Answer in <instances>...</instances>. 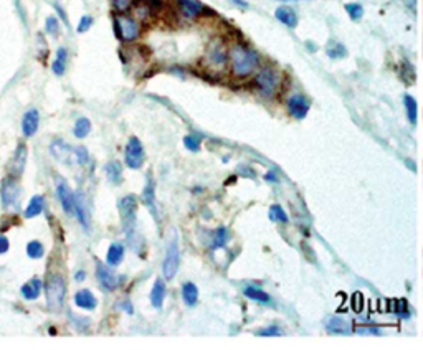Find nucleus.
I'll return each instance as SVG.
<instances>
[{
    "label": "nucleus",
    "instance_id": "11",
    "mask_svg": "<svg viewBox=\"0 0 423 350\" xmlns=\"http://www.w3.org/2000/svg\"><path fill=\"white\" fill-rule=\"evenodd\" d=\"M96 277H98V283L106 291H114L121 284V277L110 266H106L102 263L96 264Z\"/></svg>",
    "mask_w": 423,
    "mask_h": 350
},
{
    "label": "nucleus",
    "instance_id": "26",
    "mask_svg": "<svg viewBox=\"0 0 423 350\" xmlns=\"http://www.w3.org/2000/svg\"><path fill=\"white\" fill-rule=\"evenodd\" d=\"M45 208V198L42 195H35L31 197L30 203L27 206V210H25V217L27 218H33L37 215H40Z\"/></svg>",
    "mask_w": 423,
    "mask_h": 350
},
{
    "label": "nucleus",
    "instance_id": "13",
    "mask_svg": "<svg viewBox=\"0 0 423 350\" xmlns=\"http://www.w3.org/2000/svg\"><path fill=\"white\" fill-rule=\"evenodd\" d=\"M288 113L296 119H304L309 113V101L303 94H293L288 99Z\"/></svg>",
    "mask_w": 423,
    "mask_h": 350
},
{
    "label": "nucleus",
    "instance_id": "21",
    "mask_svg": "<svg viewBox=\"0 0 423 350\" xmlns=\"http://www.w3.org/2000/svg\"><path fill=\"white\" fill-rule=\"evenodd\" d=\"M274 15H276L278 20L281 23H285L286 27L296 28L298 15H296V12H294L293 9H290V7H279V9H276V12H274Z\"/></svg>",
    "mask_w": 423,
    "mask_h": 350
},
{
    "label": "nucleus",
    "instance_id": "38",
    "mask_svg": "<svg viewBox=\"0 0 423 350\" xmlns=\"http://www.w3.org/2000/svg\"><path fill=\"white\" fill-rule=\"evenodd\" d=\"M75 159H76V162H78V164L86 165L88 160H89V154H88V151H86V147H83V146L75 147Z\"/></svg>",
    "mask_w": 423,
    "mask_h": 350
},
{
    "label": "nucleus",
    "instance_id": "8",
    "mask_svg": "<svg viewBox=\"0 0 423 350\" xmlns=\"http://www.w3.org/2000/svg\"><path fill=\"white\" fill-rule=\"evenodd\" d=\"M179 263H181V256H179V244L175 239H172L167 246V251H165V258H164V264H162V271L165 279H174L177 271H179Z\"/></svg>",
    "mask_w": 423,
    "mask_h": 350
},
{
    "label": "nucleus",
    "instance_id": "35",
    "mask_svg": "<svg viewBox=\"0 0 423 350\" xmlns=\"http://www.w3.org/2000/svg\"><path fill=\"white\" fill-rule=\"evenodd\" d=\"M270 218L273 222H281V223H288V215L283 212L279 205H273L270 208Z\"/></svg>",
    "mask_w": 423,
    "mask_h": 350
},
{
    "label": "nucleus",
    "instance_id": "37",
    "mask_svg": "<svg viewBox=\"0 0 423 350\" xmlns=\"http://www.w3.org/2000/svg\"><path fill=\"white\" fill-rule=\"evenodd\" d=\"M45 30H47L48 35H56L60 30V23L56 20L55 17H47V20H45Z\"/></svg>",
    "mask_w": 423,
    "mask_h": 350
},
{
    "label": "nucleus",
    "instance_id": "6",
    "mask_svg": "<svg viewBox=\"0 0 423 350\" xmlns=\"http://www.w3.org/2000/svg\"><path fill=\"white\" fill-rule=\"evenodd\" d=\"M114 27H116L118 37L126 43L136 42L140 35L139 22L134 20L129 15H116V18H114Z\"/></svg>",
    "mask_w": 423,
    "mask_h": 350
},
{
    "label": "nucleus",
    "instance_id": "23",
    "mask_svg": "<svg viewBox=\"0 0 423 350\" xmlns=\"http://www.w3.org/2000/svg\"><path fill=\"white\" fill-rule=\"evenodd\" d=\"M143 202L146 203L147 208L151 210V213L157 218V206H156V195H154V180H147V184L144 187L143 192Z\"/></svg>",
    "mask_w": 423,
    "mask_h": 350
},
{
    "label": "nucleus",
    "instance_id": "32",
    "mask_svg": "<svg viewBox=\"0 0 423 350\" xmlns=\"http://www.w3.org/2000/svg\"><path fill=\"white\" fill-rule=\"evenodd\" d=\"M403 102H405L408 121L412 122V124H416V101L410 94H407L405 98H403Z\"/></svg>",
    "mask_w": 423,
    "mask_h": 350
},
{
    "label": "nucleus",
    "instance_id": "39",
    "mask_svg": "<svg viewBox=\"0 0 423 350\" xmlns=\"http://www.w3.org/2000/svg\"><path fill=\"white\" fill-rule=\"evenodd\" d=\"M336 47H329L328 48V55L331 58H344L345 56V48H344V45L341 43H334Z\"/></svg>",
    "mask_w": 423,
    "mask_h": 350
},
{
    "label": "nucleus",
    "instance_id": "34",
    "mask_svg": "<svg viewBox=\"0 0 423 350\" xmlns=\"http://www.w3.org/2000/svg\"><path fill=\"white\" fill-rule=\"evenodd\" d=\"M345 10H347L349 17L354 22H359L364 17V7H362L361 4H347V5H345Z\"/></svg>",
    "mask_w": 423,
    "mask_h": 350
},
{
    "label": "nucleus",
    "instance_id": "41",
    "mask_svg": "<svg viewBox=\"0 0 423 350\" xmlns=\"http://www.w3.org/2000/svg\"><path fill=\"white\" fill-rule=\"evenodd\" d=\"M143 4L147 7L149 12H156V10H161L164 7V2L162 0H143Z\"/></svg>",
    "mask_w": 423,
    "mask_h": 350
},
{
    "label": "nucleus",
    "instance_id": "19",
    "mask_svg": "<svg viewBox=\"0 0 423 350\" xmlns=\"http://www.w3.org/2000/svg\"><path fill=\"white\" fill-rule=\"evenodd\" d=\"M165 293H167V289H165V283L162 279H156V283H154V286L151 289V304L156 309L162 307V302L165 299Z\"/></svg>",
    "mask_w": 423,
    "mask_h": 350
},
{
    "label": "nucleus",
    "instance_id": "14",
    "mask_svg": "<svg viewBox=\"0 0 423 350\" xmlns=\"http://www.w3.org/2000/svg\"><path fill=\"white\" fill-rule=\"evenodd\" d=\"M40 127V114L37 109H28L22 118V134L25 137H33Z\"/></svg>",
    "mask_w": 423,
    "mask_h": 350
},
{
    "label": "nucleus",
    "instance_id": "28",
    "mask_svg": "<svg viewBox=\"0 0 423 350\" xmlns=\"http://www.w3.org/2000/svg\"><path fill=\"white\" fill-rule=\"evenodd\" d=\"M89 132H91V121H89L88 118H80V119H76L75 127H73L75 137L85 139V137H88Z\"/></svg>",
    "mask_w": 423,
    "mask_h": 350
},
{
    "label": "nucleus",
    "instance_id": "45",
    "mask_svg": "<svg viewBox=\"0 0 423 350\" xmlns=\"http://www.w3.org/2000/svg\"><path fill=\"white\" fill-rule=\"evenodd\" d=\"M375 334V335H379V329H359V334Z\"/></svg>",
    "mask_w": 423,
    "mask_h": 350
},
{
    "label": "nucleus",
    "instance_id": "24",
    "mask_svg": "<svg viewBox=\"0 0 423 350\" xmlns=\"http://www.w3.org/2000/svg\"><path fill=\"white\" fill-rule=\"evenodd\" d=\"M123 258H124V246L121 243H113L106 255L108 264H110L111 268L118 266V264H121V261H123Z\"/></svg>",
    "mask_w": 423,
    "mask_h": 350
},
{
    "label": "nucleus",
    "instance_id": "9",
    "mask_svg": "<svg viewBox=\"0 0 423 350\" xmlns=\"http://www.w3.org/2000/svg\"><path fill=\"white\" fill-rule=\"evenodd\" d=\"M56 197H58L63 210L66 212V215H73L75 213V193L69 189L68 182L60 175H56Z\"/></svg>",
    "mask_w": 423,
    "mask_h": 350
},
{
    "label": "nucleus",
    "instance_id": "17",
    "mask_svg": "<svg viewBox=\"0 0 423 350\" xmlns=\"http://www.w3.org/2000/svg\"><path fill=\"white\" fill-rule=\"evenodd\" d=\"M75 304L80 309L93 310V309H96V306H98V301H96L94 294L89 289H81L75 294Z\"/></svg>",
    "mask_w": 423,
    "mask_h": 350
},
{
    "label": "nucleus",
    "instance_id": "31",
    "mask_svg": "<svg viewBox=\"0 0 423 350\" xmlns=\"http://www.w3.org/2000/svg\"><path fill=\"white\" fill-rule=\"evenodd\" d=\"M27 255L28 258L31 259H40L43 255H45V248H43V244L40 241H37V239H33V241H30L27 244Z\"/></svg>",
    "mask_w": 423,
    "mask_h": 350
},
{
    "label": "nucleus",
    "instance_id": "16",
    "mask_svg": "<svg viewBox=\"0 0 423 350\" xmlns=\"http://www.w3.org/2000/svg\"><path fill=\"white\" fill-rule=\"evenodd\" d=\"M75 215L78 217V220L83 225V228L89 230V222H91V218H89V212H88V206H86V198H85V195H83V192H76L75 193Z\"/></svg>",
    "mask_w": 423,
    "mask_h": 350
},
{
    "label": "nucleus",
    "instance_id": "3",
    "mask_svg": "<svg viewBox=\"0 0 423 350\" xmlns=\"http://www.w3.org/2000/svg\"><path fill=\"white\" fill-rule=\"evenodd\" d=\"M45 296H47V306L51 310H60L65 304L66 297V283L60 273H51L45 286Z\"/></svg>",
    "mask_w": 423,
    "mask_h": 350
},
{
    "label": "nucleus",
    "instance_id": "25",
    "mask_svg": "<svg viewBox=\"0 0 423 350\" xmlns=\"http://www.w3.org/2000/svg\"><path fill=\"white\" fill-rule=\"evenodd\" d=\"M66 63H68V50L66 48H58L56 51V58L53 64H51V69L56 76H63L66 71Z\"/></svg>",
    "mask_w": 423,
    "mask_h": 350
},
{
    "label": "nucleus",
    "instance_id": "7",
    "mask_svg": "<svg viewBox=\"0 0 423 350\" xmlns=\"http://www.w3.org/2000/svg\"><path fill=\"white\" fill-rule=\"evenodd\" d=\"M124 160H126V165L132 168V170H139L146 162L143 142H140L137 137H134V135L129 137V141H127V144H126Z\"/></svg>",
    "mask_w": 423,
    "mask_h": 350
},
{
    "label": "nucleus",
    "instance_id": "2",
    "mask_svg": "<svg viewBox=\"0 0 423 350\" xmlns=\"http://www.w3.org/2000/svg\"><path fill=\"white\" fill-rule=\"evenodd\" d=\"M230 63V50L227 48L225 42L222 38H214L205 50L203 64L207 69L222 71Z\"/></svg>",
    "mask_w": 423,
    "mask_h": 350
},
{
    "label": "nucleus",
    "instance_id": "27",
    "mask_svg": "<svg viewBox=\"0 0 423 350\" xmlns=\"http://www.w3.org/2000/svg\"><path fill=\"white\" fill-rule=\"evenodd\" d=\"M182 297L187 306H195L198 301V288L194 283H185L182 286Z\"/></svg>",
    "mask_w": 423,
    "mask_h": 350
},
{
    "label": "nucleus",
    "instance_id": "30",
    "mask_svg": "<svg viewBox=\"0 0 423 350\" xmlns=\"http://www.w3.org/2000/svg\"><path fill=\"white\" fill-rule=\"evenodd\" d=\"M243 294H245L248 299H252V301H256V302H263V304H266V302H270V296H268L265 291H261L258 288H253V286H248L245 288V291H243Z\"/></svg>",
    "mask_w": 423,
    "mask_h": 350
},
{
    "label": "nucleus",
    "instance_id": "1",
    "mask_svg": "<svg viewBox=\"0 0 423 350\" xmlns=\"http://www.w3.org/2000/svg\"><path fill=\"white\" fill-rule=\"evenodd\" d=\"M260 66V56L246 45L236 43L230 48V68L236 78L252 76Z\"/></svg>",
    "mask_w": 423,
    "mask_h": 350
},
{
    "label": "nucleus",
    "instance_id": "43",
    "mask_svg": "<svg viewBox=\"0 0 423 350\" xmlns=\"http://www.w3.org/2000/svg\"><path fill=\"white\" fill-rule=\"evenodd\" d=\"M260 335H265V337H271V335H281V330L278 327H268V329H263L258 332Z\"/></svg>",
    "mask_w": 423,
    "mask_h": 350
},
{
    "label": "nucleus",
    "instance_id": "12",
    "mask_svg": "<svg viewBox=\"0 0 423 350\" xmlns=\"http://www.w3.org/2000/svg\"><path fill=\"white\" fill-rule=\"evenodd\" d=\"M50 152L51 155L56 159L63 162V164H72L75 159V147L69 146L68 142H65L63 139H55L53 142L50 144Z\"/></svg>",
    "mask_w": 423,
    "mask_h": 350
},
{
    "label": "nucleus",
    "instance_id": "10",
    "mask_svg": "<svg viewBox=\"0 0 423 350\" xmlns=\"http://www.w3.org/2000/svg\"><path fill=\"white\" fill-rule=\"evenodd\" d=\"M18 200H20V187H18L17 177L10 175L9 179L4 180L2 185V203L7 208H14L18 205Z\"/></svg>",
    "mask_w": 423,
    "mask_h": 350
},
{
    "label": "nucleus",
    "instance_id": "22",
    "mask_svg": "<svg viewBox=\"0 0 423 350\" xmlns=\"http://www.w3.org/2000/svg\"><path fill=\"white\" fill-rule=\"evenodd\" d=\"M104 173H106V179L110 180V184H113V185H118V184H121V180H123V167H121V164L116 160L108 162L104 167Z\"/></svg>",
    "mask_w": 423,
    "mask_h": 350
},
{
    "label": "nucleus",
    "instance_id": "15",
    "mask_svg": "<svg viewBox=\"0 0 423 350\" xmlns=\"http://www.w3.org/2000/svg\"><path fill=\"white\" fill-rule=\"evenodd\" d=\"M27 155H28L27 146H25L23 142H20L18 147H17L15 154H14V159H12V162H10V173L14 175V177L22 175L23 168H25V164H27Z\"/></svg>",
    "mask_w": 423,
    "mask_h": 350
},
{
    "label": "nucleus",
    "instance_id": "49",
    "mask_svg": "<svg viewBox=\"0 0 423 350\" xmlns=\"http://www.w3.org/2000/svg\"><path fill=\"white\" fill-rule=\"evenodd\" d=\"M85 276H86L85 271H78V273H76V281H83L85 279Z\"/></svg>",
    "mask_w": 423,
    "mask_h": 350
},
{
    "label": "nucleus",
    "instance_id": "44",
    "mask_svg": "<svg viewBox=\"0 0 423 350\" xmlns=\"http://www.w3.org/2000/svg\"><path fill=\"white\" fill-rule=\"evenodd\" d=\"M10 248V243H9V239L0 235V255H4V253H7Z\"/></svg>",
    "mask_w": 423,
    "mask_h": 350
},
{
    "label": "nucleus",
    "instance_id": "47",
    "mask_svg": "<svg viewBox=\"0 0 423 350\" xmlns=\"http://www.w3.org/2000/svg\"><path fill=\"white\" fill-rule=\"evenodd\" d=\"M123 304H124V306H123V309H124V310H127V314H132V307H131V302L127 301V302H123Z\"/></svg>",
    "mask_w": 423,
    "mask_h": 350
},
{
    "label": "nucleus",
    "instance_id": "42",
    "mask_svg": "<svg viewBox=\"0 0 423 350\" xmlns=\"http://www.w3.org/2000/svg\"><path fill=\"white\" fill-rule=\"evenodd\" d=\"M131 4H132V0H113L114 9H116L118 12H126L127 9L131 7Z\"/></svg>",
    "mask_w": 423,
    "mask_h": 350
},
{
    "label": "nucleus",
    "instance_id": "29",
    "mask_svg": "<svg viewBox=\"0 0 423 350\" xmlns=\"http://www.w3.org/2000/svg\"><path fill=\"white\" fill-rule=\"evenodd\" d=\"M228 241H230V231L225 228V226H220V228L215 230L214 238H211V248L214 250L223 248Z\"/></svg>",
    "mask_w": 423,
    "mask_h": 350
},
{
    "label": "nucleus",
    "instance_id": "18",
    "mask_svg": "<svg viewBox=\"0 0 423 350\" xmlns=\"http://www.w3.org/2000/svg\"><path fill=\"white\" fill-rule=\"evenodd\" d=\"M177 4L181 5L182 12L190 18H195L198 15H203V12L207 10L203 4H200L198 0H177Z\"/></svg>",
    "mask_w": 423,
    "mask_h": 350
},
{
    "label": "nucleus",
    "instance_id": "46",
    "mask_svg": "<svg viewBox=\"0 0 423 350\" xmlns=\"http://www.w3.org/2000/svg\"><path fill=\"white\" fill-rule=\"evenodd\" d=\"M55 9L58 10V14H60V15H61V18H63V22H65V23L68 25V18H66V15H65V12H63V9L60 7L58 4H55Z\"/></svg>",
    "mask_w": 423,
    "mask_h": 350
},
{
    "label": "nucleus",
    "instance_id": "5",
    "mask_svg": "<svg viewBox=\"0 0 423 350\" xmlns=\"http://www.w3.org/2000/svg\"><path fill=\"white\" fill-rule=\"evenodd\" d=\"M255 84L258 91L265 98H271L276 94L279 86V75L273 66H263L255 76Z\"/></svg>",
    "mask_w": 423,
    "mask_h": 350
},
{
    "label": "nucleus",
    "instance_id": "33",
    "mask_svg": "<svg viewBox=\"0 0 423 350\" xmlns=\"http://www.w3.org/2000/svg\"><path fill=\"white\" fill-rule=\"evenodd\" d=\"M184 146L187 151H192V152H198L200 151V137L195 134H189V135H185L184 137Z\"/></svg>",
    "mask_w": 423,
    "mask_h": 350
},
{
    "label": "nucleus",
    "instance_id": "50",
    "mask_svg": "<svg viewBox=\"0 0 423 350\" xmlns=\"http://www.w3.org/2000/svg\"><path fill=\"white\" fill-rule=\"evenodd\" d=\"M232 2L236 4V5H240V7H243V9L248 7V4H246V2H241V0H232Z\"/></svg>",
    "mask_w": 423,
    "mask_h": 350
},
{
    "label": "nucleus",
    "instance_id": "48",
    "mask_svg": "<svg viewBox=\"0 0 423 350\" xmlns=\"http://www.w3.org/2000/svg\"><path fill=\"white\" fill-rule=\"evenodd\" d=\"M266 180H273V182H278V177L276 175H274L273 172H270V173H266V177H265Z\"/></svg>",
    "mask_w": 423,
    "mask_h": 350
},
{
    "label": "nucleus",
    "instance_id": "40",
    "mask_svg": "<svg viewBox=\"0 0 423 350\" xmlns=\"http://www.w3.org/2000/svg\"><path fill=\"white\" fill-rule=\"evenodd\" d=\"M93 17L91 15H85V17H81V20L78 23V31L80 33H85V31H88L89 28H91V25H93Z\"/></svg>",
    "mask_w": 423,
    "mask_h": 350
},
{
    "label": "nucleus",
    "instance_id": "20",
    "mask_svg": "<svg viewBox=\"0 0 423 350\" xmlns=\"http://www.w3.org/2000/svg\"><path fill=\"white\" fill-rule=\"evenodd\" d=\"M22 296L25 297L27 301H35L38 299V296L42 293V281L33 277V279H30L28 283H25L22 289H20Z\"/></svg>",
    "mask_w": 423,
    "mask_h": 350
},
{
    "label": "nucleus",
    "instance_id": "36",
    "mask_svg": "<svg viewBox=\"0 0 423 350\" xmlns=\"http://www.w3.org/2000/svg\"><path fill=\"white\" fill-rule=\"evenodd\" d=\"M329 329H331V332H339V334L349 332V326L342 319H339V317H334V319L329 322Z\"/></svg>",
    "mask_w": 423,
    "mask_h": 350
},
{
    "label": "nucleus",
    "instance_id": "4",
    "mask_svg": "<svg viewBox=\"0 0 423 350\" xmlns=\"http://www.w3.org/2000/svg\"><path fill=\"white\" fill-rule=\"evenodd\" d=\"M121 222H123V230L129 239L136 230V217H137V198L134 195H126L118 202Z\"/></svg>",
    "mask_w": 423,
    "mask_h": 350
}]
</instances>
